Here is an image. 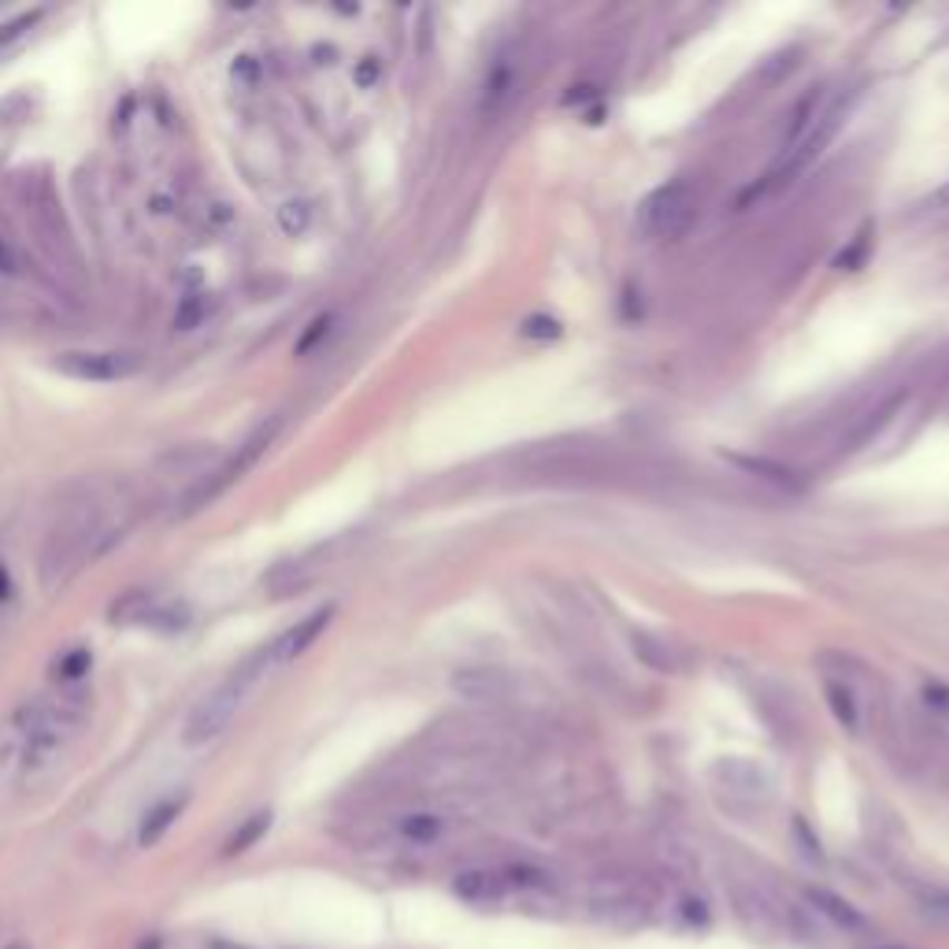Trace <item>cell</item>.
Returning a JSON list of instances; mask_svg holds the SVG:
<instances>
[{
	"label": "cell",
	"mask_w": 949,
	"mask_h": 949,
	"mask_svg": "<svg viewBox=\"0 0 949 949\" xmlns=\"http://www.w3.org/2000/svg\"><path fill=\"white\" fill-rule=\"evenodd\" d=\"M82 723V705L79 701H49L34 698L12 716V731L19 738V765L27 776H41L60 760L68 749L71 735Z\"/></svg>",
	"instance_id": "obj_2"
},
{
	"label": "cell",
	"mask_w": 949,
	"mask_h": 949,
	"mask_svg": "<svg viewBox=\"0 0 949 949\" xmlns=\"http://www.w3.org/2000/svg\"><path fill=\"white\" fill-rule=\"evenodd\" d=\"M38 19H41V12L34 8V12H19V16H12V19H4V23H0V60H4L8 52H12L19 41H23L30 30L38 27Z\"/></svg>",
	"instance_id": "obj_15"
},
{
	"label": "cell",
	"mask_w": 949,
	"mask_h": 949,
	"mask_svg": "<svg viewBox=\"0 0 949 949\" xmlns=\"http://www.w3.org/2000/svg\"><path fill=\"white\" fill-rule=\"evenodd\" d=\"M509 890L501 871H490V868H468L452 879V893L468 905H498Z\"/></svg>",
	"instance_id": "obj_10"
},
{
	"label": "cell",
	"mask_w": 949,
	"mask_h": 949,
	"mask_svg": "<svg viewBox=\"0 0 949 949\" xmlns=\"http://www.w3.org/2000/svg\"><path fill=\"white\" fill-rule=\"evenodd\" d=\"M204 312H208V301H204V297H186V304L179 308V316H174V327H179V330H193L197 323H201Z\"/></svg>",
	"instance_id": "obj_21"
},
{
	"label": "cell",
	"mask_w": 949,
	"mask_h": 949,
	"mask_svg": "<svg viewBox=\"0 0 949 949\" xmlns=\"http://www.w3.org/2000/svg\"><path fill=\"white\" fill-rule=\"evenodd\" d=\"M401 835L408 838V842H419V846L438 842V838H441V820H438V816H430V812H412V816H404V820H401Z\"/></svg>",
	"instance_id": "obj_16"
},
{
	"label": "cell",
	"mask_w": 949,
	"mask_h": 949,
	"mask_svg": "<svg viewBox=\"0 0 949 949\" xmlns=\"http://www.w3.org/2000/svg\"><path fill=\"white\" fill-rule=\"evenodd\" d=\"M312 223V208H308L304 201H290L279 208V227L286 230V234H301V230Z\"/></svg>",
	"instance_id": "obj_19"
},
{
	"label": "cell",
	"mask_w": 949,
	"mask_h": 949,
	"mask_svg": "<svg viewBox=\"0 0 949 949\" xmlns=\"http://www.w3.org/2000/svg\"><path fill=\"white\" fill-rule=\"evenodd\" d=\"M208 949H249V946H238V942H223V938H216V942H208Z\"/></svg>",
	"instance_id": "obj_31"
},
{
	"label": "cell",
	"mask_w": 949,
	"mask_h": 949,
	"mask_svg": "<svg viewBox=\"0 0 949 949\" xmlns=\"http://www.w3.org/2000/svg\"><path fill=\"white\" fill-rule=\"evenodd\" d=\"M805 898H809V909H812L816 916H823V920L831 923V927H838V931H846V935L868 931V920H865V916H860L846 898H838V893L823 890V887H812V890H805Z\"/></svg>",
	"instance_id": "obj_11"
},
{
	"label": "cell",
	"mask_w": 949,
	"mask_h": 949,
	"mask_svg": "<svg viewBox=\"0 0 949 949\" xmlns=\"http://www.w3.org/2000/svg\"><path fill=\"white\" fill-rule=\"evenodd\" d=\"M57 368L79 382H123L141 371V357L123 349H68L57 357Z\"/></svg>",
	"instance_id": "obj_7"
},
{
	"label": "cell",
	"mask_w": 949,
	"mask_h": 949,
	"mask_svg": "<svg viewBox=\"0 0 949 949\" xmlns=\"http://www.w3.org/2000/svg\"><path fill=\"white\" fill-rule=\"evenodd\" d=\"M920 208H923V212H942V208H949V179L938 186V190L927 193L920 201Z\"/></svg>",
	"instance_id": "obj_28"
},
{
	"label": "cell",
	"mask_w": 949,
	"mask_h": 949,
	"mask_svg": "<svg viewBox=\"0 0 949 949\" xmlns=\"http://www.w3.org/2000/svg\"><path fill=\"white\" fill-rule=\"evenodd\" d=\"M334 620V609H316L312 616H304L301 623H293L290 631H282L279 638H274V642H268V646H260L257 653H252V660H257V668L263 671V676H268L271 668H282V665H290V660H297L301 653H308V646L316 642L319 635L327 631V623Z\"/></svg>",
	"instance_id": "obj_8"
},
{
	"label": "cell",
	"mask_w": 949,
	"mask_h": 949,
	"mask_svg": "<svg viewBox=\"0 0 949 949\" xmlns=\"http://www.w3.org/2000/svg\"><path fill=\"white\" fill-rule=\"evenodd\" d=\"M16 268H19V257H16L12 241H8V238H0V271H4V274H12Z\"/></svg>",
	"instance_id": "obj_30"
},
{
	"label": "cell",
	"mask_w": 949,
	"mask_h": 949,
	"mask_svg": "<svg viewBox=\"0 0 949 949\" xmlns=\"http://www.w3.org/2000/svg\"><path fill=\"white\" fill-rule=\"evenodd\" d=\"M271 827V812H257L252 816V820H246L238 827L234 835H230V842L223 846V857H234V853H246L249 846H257L260 838H263V831H268Z\"/></svg>",
	"instance_id": "obj_14"
},
{
	"label": "cell",
	"mask_w": 949,
	"mask_h": 949,
	"mask_svg": "<svg viewBox=\"0 0 949 949\" xmlns=\"http://www.w3.org/2000/svg\"><path fill=\"white\" fill-rule=\"evenodd\" d=\"M923 705L938 716H949V687L946 682H923Z\"/></svg>",
	"instance_id": "obj_23"
},
{
	"label": "cell",
	"mask_w": 949,
	"mask_h": 949,
	"mask_svg": "<svg viewBox=\"0 0 949 949\" xmlns=\"http://www.w3.org/2000/svg\"><path fill=\"white\" fill-rule=\"evenodd\" d=\"M727 460L738 463L742 471H749L753 479L768 482V487H776V490H787V493H801V490H805V482H801L798 471L782 468V463L768 460V457H742V452H731Z\"/></svg>",
	"instance_id": "obj_12"
},
{
	"label": "cell",
	"mask_w": 949,
	"mask_h": 949,
	"mask_svg": "<svg viewBox=\"0 0 949 949\" xmlns=\"http://www.w3.org/2000/svg\"><path fill=\"white\" fill-rule=\"evenodd\" d=\"M379 71H382L379 60H374V57H363V60L357 63V74H352V79H357L360 90H371V86L379 82Z\"/></svg>",
	"instance_id": "obj_27"
},
{
	"label": "cell",
	"mask_w": 949,
	"mask_h": 949,
	"mask_svg": "<svg viewBox=\"0 0 949 949\" xmlns=\"http://www.w3.org/2000/svg\"><path fill=\"white\" fill-rule=\"evenodd\" d=\"M90 665H93L90 649H71V653H63L57 660V679L63 687H79V682L90 676Z\"/></svg>",
	"instance_id": "obj_17"
},
{
	"label": "cell",
	"mask_w": 949,
	"mask_h": 949,
	"mask_svg": "<svg viewBox=\"0 0 949 949\" xmlns=\"http://www.w3.org/2000/svg\"><path fill=\"white\" fill-rule=\"evenodd\" d=\"M882 949H901V946H882Z\"/></svg>",
	"instance_id": "obj_33"
},
{
	"label": "cell",
	"mask_w": 949,
	"mask_h": 949,
	"mask_svg": "<svg viewBox=\"0 0 949 949\" xmlns=\"http://www.w3.org/2000/svg\"><path fill=\"white\" fill-rule=\"evenodd\" d=\"M520 334H523V338H557V334H560V323H557V319H549V316H531V319H527V323L520 327Z\"/></svg>",
	"instance_id": "obj_25"
},
{
	"label": "cell",
	"mask_w": 949,
	"mask_h": 949,
	"mask_svg": "<svg viewBox=\"0 0 949 949\" xmlns=\"http://www.w3.org/2000/svg\"><path fill=\"white\" fill-rule=\"evenodd\" d=\"M793 831H798L805 853H809L812 860H823V849H820V842H816V838L809 835V827H805V820H793Z\"/></svg>",
	"instance_id": "obj_29"
},
{
	"label": "cell",
	"mask_w": 949,
	"mask_h": 949,
	"mask_svg": "<svg viewBox=\"0 0 949 949\" xmlns=\"http://www.w3.org/2000/svg\"><path fill=\"white\" fill-rule=\"evenodd\" d=\"M4 949H27L23 942H12V946H4Z\"/></svg>",
	"instance_id": "obj_32"
},
{
	"label": "cell",
	"mask_w": 949,
	"mask_h": 949,
	"mask_svg": "<svg viewBox=\"0 0 949 949\" xmlns=\"http://www.w3.org/2000/svg\"><path fill=\"white\" fill-rule=\"evenodd\" d=\"M827 701H831V712H835L838 723L857 727V701L842 682H831V687H827Z\"/></svg>",
	"instance_id": "obj_18"
},
{
	"label": "cell",
	"mask_w": 949,
	"mask_h": 949,
	"mask_svg": "<svg viewBox=\"0 0 949 949\" xmlns=\"http://www.w3.org/2000/svg\"><path fill=\"white\" fill-rule=\"evenodd\" d=\"M853 101H857V90L831 97V101L823 104V112L812 119V127L805 130V134L793 141V146H782V149H779V157H776V163H771V168L765 171V179H760L757 186H749L746 197H742V208L753 201V197H765V193H771V190H779V186L793 182V174H801L805 168H809V163L835 141L838 127L846 123V116H849V108H853Z\"/></svg>",
	"instance_id": "obj_4"
},
{
	"label": "cell",
	"mask_w": 949,
	"mask_h": 949,
	"mask_svg": "<svg viewBox=\"0 0 949 949\" xmlns=\"http://www.w3.org/2000/svg\"><path fill=\"white\" fill-rule=\"evenodd\" d=\"M693 219H698V193H693V186L682 179L657 186V190L642 201V208H638V230L653 241L682 238Z\"/></svg>",
	"instance_id": "obj_5"
},
{
	"label": "cell",
	"mask_w": 949,
	"mask_h": 949,
	"mask_svg": "<svg viewBox=\"0 0 949 949\" xmlns=\"http://www.w3.org/2000/svg\"><path fill=\"white\" fill-rule=\"evenodd\" d=\"M865 252H868V230H865V234H857L853 246H849V249L842 252V257L835 260V268H842V271H857L860 263H865Z\"/></svg>",
	"instance_id": "obj_24"
},
{
	"label": "cell",
	"mask_w": 949,
	"mask_h": 949,
	"mask_svg": "<svg viewBox=\"0 0 949 949\" xmlns=\"http://www.w3.org/2000/svg\"><path fill=\"white\" fill-rule=\"evenodd\" d=\"M516 90H520V71L512 68L509 60H498L487 74V82H482V97H479V112L482 119H498L505 108L512 104Z\"/></svg>",
	"instance_id": "obj_9"
},
{
	"label": "cell",
	"mask_w": 949,
	"mask_h": 949,
	"mask_svg": "<svg viewBox=\"0 0 949 949\" xmlns=\"http://www.w3.org/2000/svg\"><path fill=\"white\" fill-rule=\"evenodd\" d=\"M112 542H116V535L108 531V523L101 520V509H97L90 498L68 505V509L60 512V520L52 523L46 546H41V560H38L41 590L57 593L60 587H68V582L79 576L97 553H104Z\"/></svg>",
	"instance_id": "obj_1"
},
{
	"label": "cell",
	"mask_w": 949,
	"mask_h": 949,
	"mask_svg": "<svg viewBox=\"0 0 949 949\" xmlns=\"http://www.w3.org/2000/svg\"><path fill=\"white\" fill-rule=\"evenodd\" d=\"M505 882H512V887H546V876L538 868H509V876H505Z\"/></svg>",
	"instance_id": "obj_26"
},
{
	"label": "cell",
	"mask_w": 949,
	"mask_h": 949,
	"mask_svg": "<svg viewBox=\"0 0 949 949\" xmlns=\"http://www.w3.org/2000/svg\"><path fill=\"white\" fill-rule=\"evenodd\" d=\"M241 698H246V690H241L234 679L219 682V687L208 693V698H201L193 705L190 720H186V727H182V742L186 746L216 742V738L223 735L230 723H234V716L241 709Z\"/></svg>",
	"instance_id": "obj_6"
},
{
	"label": "cell",
	"mask_w": 949,
	"mask_h": 949,
	"mask_svg": "<svg viewBox=\"0 0 949 949\" xmlns=\"http://www.w3.org/2000/svg\"><path fill=\"white\" fill-rule=\"evenodd\" d=\"M330 330H334V316H319L316 323H308V330L301 334V341H297V352H301V357L316 352L319 346H323V338H330Z\"/></svg>",
	"instance_id": "obj_20"
},
{
	"label": "cell",
	"mask_w": 949,
	"mask_h": 949,
	"mask_svg": "<svg viewBox=\"0 0 949 949\" xmlns=\"http://www.w3.org/2000/svg\"><path fill=\"white\" fill-rule=\"evenodd\" d=\"M182 809H186V798L179 793V798H163V801H157L152 805V809L146 812V820H141V827H138V842L141 846H157L163 835L171 831V823L179 820L182 816Z\"/></svg>",
	"instance_id": "obj_13"
},
{
	"label": "cell",
	"mask_w": 949,
	"mask_h": 949,
	"mask_svg": "<svg viewBox=\"0 0 949 949\" xmlns=\"http://www.w3.org/2000/svg\"><path fill=\"white\" fill-rule=\"evenodd\" d=\"M912 893H916V901H920L923 909H935V912H946V916H949V890H942V887H920V882H912Z\"/></svg>",
	"instance_id": "obj_22"
},
{
	"label": "cell",
	"mask_w": 949,
	"mask_h": 949,
	"mask_svg": "<svg viewBox=\"0 0 949 949\" xmlns=\"http://www.w3.org/2000/svg\"><path fill=\"white\" fill-rule=\"evenodd\" d=\"M282 423H286V416H282V412L263 416L260 423L252 427L249 434H246V441H241V446H238L234 452H230V457H227L223 463H219V468L204 471L201 479H197L193 487L182 493L179 509H174V520H190V516H197L201 509H208V505H212V501L223 498V493H227L230 487H234V482L246 479V471H249V468H257V460H260L263 452H268L271 446H274V438H279Z\"/></svg>",
	"instance_id": "obj_3"
}]
</instances>
